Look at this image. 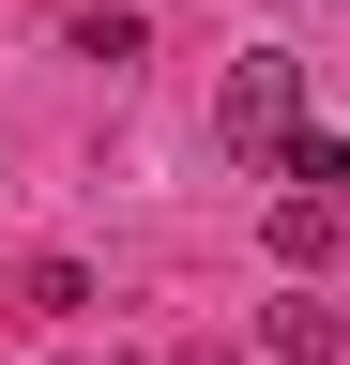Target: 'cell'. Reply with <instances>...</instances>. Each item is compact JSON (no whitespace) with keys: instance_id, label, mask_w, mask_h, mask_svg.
Returning a JSON list of instances; mask_svg holds the SVG:
<instances>
[{"instance_id":"1","label":"cell","mask_w":350,"mask_h":365,"mask_svg":"<svg viewBox=\"0 0 350 365\" xmlns=\"http://www.w3.org/2000/svg\"><path fill=\"white\" fill-rule=\"evenodd\" d=\"M213 122H229V153H274V137L304 122V61H289V46H244V61H229V107H213Z\"/></svg>"},{"instance_id":"2","label":"cell","mask_w":350,"mask_h":365,"mask_svg":"<svg viewBox=\"0 0 350 365\" xmlns=\"http://www.w3.org/2000/svg\"><path fill=\"white\" fill-rule=\"evenodd\" d=\"M274 350H289V365H350V304L320 289V274H289V289H274Z\"/></svg>"},{"instance_id":"3","label":"cell","mask_w":350,"mask_h":365,"mask_svg":"<svg viewBox=\"0 0 350 365\" xmlns=\"http://www.w3.org/2000/svg\"><path fill=\"white\" fill-rule=\"evenodd\" d=\"M274 168H289V198H350V137H335V122H289Z\"/></svg>"},{"instance_id":"4","label":"cell","mask_w":350,"mask_h":365,"mask_svg":"<svg viewBox=\"0 0 350 365\" xmlns=\"http://www.w3.org/2000/svg\"><path fill=\"white\" fill-rule=\"evenodd\" d=\"M335 213H350V198H274V259L320 274V259H335Z\"/></svg>"}]
</instances>
